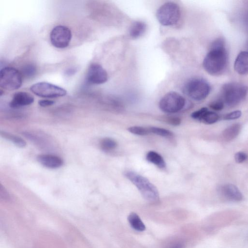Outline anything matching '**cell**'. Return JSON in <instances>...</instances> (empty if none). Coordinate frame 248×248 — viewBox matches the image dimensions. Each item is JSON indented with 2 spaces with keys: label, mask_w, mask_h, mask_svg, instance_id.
<instances>
[{
  "label": "cell",
  "mask_w": 248,
  "mask_h": 248,
  "mask_svg": "<svg viewBox=\"0 0 248 248\" xmlns=\"http://www.w3.org/2000/svg\"><path fill=\"white\" fill-rule=\"evenodd\" d=\"M228 58L224 40L217 39L212 43L210 51L205 57L203 66L211 75H221L227 67Z\"/></svg>",
  "instance_id": "obj_1"
},
{
  "label": "cell",
  "mask_w": 248,
  "mask_h": 248,
  "mask_svg": "<svg viewBox=\"0 0 248 248\" xmlns=\"http://www.w3.org/2000/svg\"><path fill=\"white\" fill-rule=\"evenodd\" d=\"M124 176L137 187L145 200L150 202H156L159 200L156 187L146 178L131 171L125 172Z\"/></svg>",
  "instance_id": "obj_2"
},
{
  "label": "cell",
  "mask_w": 248,
  "mask_h": 248,
  "mask_svg": "<svg viewBox=\"0 0 248 248\" xmlns=\"http://www.w3.org/2000/svg\"><path fill=\"white\" fill-rule=\"evenodd\" d=\"M248 88L246 85L235 82L225 84L221 89V99L227 106L234 107L246 97Z\"/></svg>",
  "instance_id": "obj_3"
},
{
  "label": "cell",
  "mask_w": 248,
  "mask_h": 248,
  "mask_svg": "<svg viewBox=\"0 0 248 248\" xmlns=\"http://www.w3.org/2000/svg\"><path fill=\"white\" fill-rule=\"evenodd\" d=\"M184 92L196 101L204 99L209 94L211 88L208 82L202 78H193L185 85Z\"/></svg>",
  "instance_id": "obj_4"
},
{
  "label": "cell",
  "mask_w": 248,
  "mask_h": 248,
  "mask_svg": "<svg viewBox=\"0 0 248 248\" xmlns=\"http://www.w3.org/2000/svg\"><path fill=\"white\" fill-rule=\"evenodd\" d=\"M156 16L159 22L163 26L175 25L180 19V7L173 2H166L158 8Z\"/></svg>",
  "instance_id": "obj_5"
},
{
  "label": "cell",
  "mask_w": 248,
  "mask_h": 248,
  "mask_svg": "<svg viewBox=\"0 0 248 248\" xmlns=\"http://www.w3.org/2000/svg\"><path fill=\"white\" fill-rule=\"evenodd\" d=\"M22 83L21 73L13 67H5L0 70V86L2 88L12 91L19 88Z\"/></svg>",
  "instance_id": "obj_6"
},
{
  "label": "cell",
  "mask_w": 248,
  "mask_h": 248,
  "mask_svg": "<svg viewBox=\"0 0 248 248\" xmlns=\"http://www.w3.org/2000/svg\"><path fill=\"white\" fill-rule=\"evenodd\" d=\"M186 104L185 98L175 92H170L160 99L159 107L163 112L174 113L182 109Z\"/></svg>",
  "instance_id": "obj_7"
},
{
  "label": "cell",
  "mask_w": 248,
  "mask_h": 248,
  "mask_svg": "<svg viewBox=\"0 0 248 248\" xmlns=\"http://www.w3.org/2000/svg\"><path fill=\"white\" fill-rule=\"evenodd\" d=\"M30 89L36 95L44 98H57L67 94V91L63 88L46 82L35 83Z\"/></svg>",
  "instance_id": "obj_8"
},
{
  "label": "cell",
  "mask_w": 248,
  "mask_h": 248,
  "mask_svg": "<svg viewBox=\"0 0 248 248\" xmlns=\"http://www.w3.org/2000/svg\"><path fill=\"white\" fill-rule=\"evenodd\" d=\"M72 38L71 30L66 26L58 25L53 28L50 33L52 45L58 48L68 46Z\"/></svg>",
  "instance_id": "obj_9"
},
{
  "label": "cell",
  "mask_w": 248,
  "mask_h": 248,
  "mask_svg": "<svg viewBox=\"0 0 248 248\" xmlns=\"http://www.w3.org/2000/svg\"><path fill=\"white\" fill-rule=\"evenodd\" d=\"M108 76L103 67L97 63H93L89 67L86 80L91 84H101L107 82Z\"/></svg>",
  "instance_id": "obj_10"
},
{
  "label": "cell",
  "mask_w": 248,
  "mask_h": 248,
  "mask_svg": "<svg viewBox=\"0 0 248 248\" xmlns=\"http://www.w3.org/2000/svg\"><path fill=\"white\" fill-rule=\"evenodd\" d=\"M219 192L222 197L230 201L239 202L243 198L241 191L233 184H228L221 186Z\"/></svg>",
  "instance_id": "obj_11"
},
{
  "label": "cell",
  "mask_w": 248,
  "mask_h": 248,
  "mask_svg": "<svg viewBox=\"0 0 248 248\" xmlns=\"http://www.w3.org/2000/svg\"><path fill=\"white\" fill-rule=\"evenodd\" d=\"M33 101V97L28 93L18 92L14 94L9 106L12 108H19L31 105Z\"/></svg>",
  "instance_id": "obj_12"
},
{
  "label": "cell",
  "mask_w": 248,
  "mask_h": 248,
  "mask_svg": "<svg viewBox=\"0 0 248 248\" xmlns=\"http://www.w3.org/2000/svg\"><path fill=\"white\" fill-rule=\"evenodd\" d=\"M37 159L43 166L49 169L58 168L63 164V160L61 158L50 154L39 155Z\"/></svg>",
  "instance_id": "obj_13"
},
{
  "label": "cell",
  "mask_w": 248,
  "mask_h": 248,
  "mask_svg": "<svg viewBox=\"0 0 248 248\" xmlns=\"http://www.w3.org/2000/svg\"><path fill=\"white\" fill-rule=\"evenodd\" d=\"M234 68L240 75L248 74V51H242L238 55L234 62Z\"/></svg>",
  "instance_id": "obj_14"
},
{
  "label": "cell",
  "mask_w": 248,
  "mask_h": 248,
  "mask_svg": "<svg viewBox=\"0 0 248 248\" xmlns=\"http://www.w3.org/2000/svg\"><path fill=\"white\" fill-rule=\"evenodd\" d=\"M146 29V24L140 21L134 22L129 29V35L133 39H137L140 37L145 31Z\"/></svg>",
  "instance_id": "obj_15"
},
{
  "label": "cell",
  "mask_w": 248,
  "mask_h": 248,
  "mask_svg": "<svg viewBox=\"0 0 248 248\" xmlns=\"http://www.w3.org/2000/svg\"><path fill=\"white\" fill-rule=\"evenodd\" d=\"M146 160L156 166L160 169H164L166 164L163 157L155 151H149L146 155Z\"/></svg>",
  "instance_id": "obj_16"
},
{
  "label": "cell",
  "mask_w": 248,
  "mask_h": 248,
  "mask_svg": "<svg viewBox=\"0 0 248 248\" xmlns=\"http://www.w3.org/2000/svg\"><path fill=\"white\" fill-rule=\"evenodd\" d=\"M241 130V125L239 124H233L226 128L223 132L222 135L226 141H230L235 138Z\"/></svg>",
  "instance_id": "obj_17"
},
{
  "label": "cell",
  "mask_w": 248,
  "mask_h": 248,
  "mask_svg": "<svg viewBox=\"0 0 248 248\" xmlns=\"http://www.w3.org/2000/svg\"><path fill=\"white\" fill-rule=\"evenodd\" d=\"M131 227L136 231L142 232L145 230V226L139 216L135 213H131L127 218Z\"/></svg>",
  "instance_id": "obj_18"
},
{
  "label": "cell",
  "mask_w": 248,
  "mask_h": 248,
  "mask_svg": "<svg viewBox=\"0 0 248 248\" xmlns=\"http://www.w3.org/2000/svg\"><path fill=\"white\" fill-rule=\"evenodd\" d=\"M0 135L2 137L13 142L18 147L24 148L26 145L25 141L16 135L2 131L0 132Z\"/></svg>",
  "instance_id": "obj_19"
},
{
  "label": "cell",
  "mask_w": 248,
  "mask_h": 248,
  "mask_svg": "<svg viewBox=\"0 0 248 248\" xmlns=\"http://www.w3.org/2000/svg\"><path fill=\"white\" fill-rule=\"evenodd\" d=\"M219 118L218 115L213 111H206L202 115L200 121L208 124L217 122Z\"/></svg>",
  "instance_id": "obj_20"
},
{
  "label": "cell",
  "mask_w": 248,
  "mask_h": 248,
  "mask_svg": "<svg viewBox=\"0 0 248 248\" xmlns=\"http://www.w3.org/2000/svg\"><path fill=\"white\" fill-rule=\"evenodd\" d=\"M100 146L103 150L109 151L117 147V143L113 139L105 138L101 140Z\"/></svg>",
  "instance_id": "obj_21"
},
{
  "label": "cell",
  "mask_w": 248,
  "mask_h": 248,
  "mask_svg": "<svg viewBox=\"0 0 248 248\" xmlns=\"http://www.w3.org/2000/svg\"><path fill=\"white\" fill-rule=\"evenodd\" d=\"M150 133H153L163 137H170L173 136V133L170 130L157 127H149Z\"/></svg>",
  "instance_id": "obj_22"
},
{
  "label": "cell",
  "mask_w": 248,
  "mask_h": 248,
  "mask_svg": "<svg viewBox=\"0 0 248 248\" xmlns=\"http://www.w3.org/2000/svg\"><path fill=\"white\" fill-rule=\"evenodd\" d=\"M128 130L132 134L140 136H145L150 133L149 127L140 126L130 127L128 128Z\"/></svg>",
  "instance_id": "obj_23"
},
{
  "label": "cell",
  "mask_w": 248,
  "mask_h": 248,
  "mask_svg": "<svg viewBox=\"0 0 248 248\" xmlns=\"http://www.w3.org/2000/svg\"><path fill=\"white\" fill-rule=\"evenodd\" d=\"M36 67L31 64L24 66L22 69V74L26 77H31L36 73Z\"/></svg>",
  "instance_id": "obj_24"
},
{
  "label": "cell",
  "mask_w": 248,
  "mask_h": 248,
  "mask_svg": "<svg viewBox=\"0 0 248 248\" xmlns=\"http://www.w3.org/2000/svg\"><path fill=\"white\" fill-rule=\"evenodd\" d=\"M224 106V103L221 99H217L210 103L209 107L215 110H220L222 109Z\"/></svg>",
  "instance_id": "obj_25"
},
{
  "label": "cell",
  "mask_w": 248,
  "mask_h": 248,
  "mask_svg": "<svg viewBox=\"0 0 248 248\" xmlns=\"http://www.w3.org/2000/svg\"><path fill=\"white\" fill-rule=\"evenodd\" d=\"M242 112L240 110H235L225 114L223 119L226 120H235L241 117Z\"/></svg>",
  "instance_id": "obj_26"
},
{
  "label": "cell",
  "mask_w": 248,
  "mask_h": 248,
  "mask_svg": "<svg viewBox=\"0 0 248 248\" xmlns=\"http://www.w3.org/2000/svg\"><path fill=\"white\" fill-rule=\"evenodd\" d=\"M164 119V121L172 125L177 126L181 124V119L177 117L169 116Z\"/></svg>",
  "instance_id": "obj_27"
},
{
  "label": "cell",
  "mask_w": 248,
  "mask_h": 248,
  "mask_svg": "<svg viewBox=\"0 0 248 248\" xmlns=\"http://www.w3.org/2000/svg\"><path fill=\"white\" fill-rule=\"evenodd\" d=\"M248 155L244 152L240 151L234 155L235 161L238 163H241L245 161L248 158Z\"/></svg>",
  "instance_id": "obj_28"
},
{
  "label": "cell",
  "mask_w": 248,
  "mask_h": 248,
  "mask_svg": "<svg viewBox=\"0 0 248 248\" xmlns=\"http://www.w3.org/2000/svg\"><path fill=\"white\" fill-rule=\"evenodd\" d=\"M208 110V109L207 108H202L191 113V117L194 119L200 121L204 113Z\"/></svg>",
  "instance_id": "obj_29"
},
{
  "label": "cell",
  "mask_w": 248,
  "mask_h": 248,
  "mask_svg": "<svg viewBox=\"0 0 248 248\" xmlns=\"http://www.w3.org/2000/svg\"><path fill=\"white\" fill-rule=\"evenodd\" d=\"M54 103L55 102L54 101L47 99L41 100L38 102L39 105L42 107L50 106Z\"/></svg>",
  "instance_id": "obj_30"
},
{
  "label": "cell",
  "mask_w": 248,
  "mask_h": 248,
  "mask_svg": "<svg viewBox=\"0 0 248 248\" xmlns=\"http://www.w3.org/2000/svg\"><path fill=\"white\" fill-rule=\"evenodd\" d=\"M0 196L1 197H3V198H8L9 195L8 193L7 192L6 190L4 188V187H3L2 185H0Z\"/></svg>",
  "instance_id": "obj_31"
},
{
  "label": "cell",
  "mask_w": 248,
  "mask_h": 248,
  "mask_svg": "<svg viewBox=\"0 0 248 248\" xmlns=\"http://www.w3.org/2000/svg\"><path fill=\"white\" fill-rule=\"evenodd\" d=\"M168 248H184V245L182 242H177L170 245Z\"/></svg>",
  "instance_id": "obj_32"
}]
</instances>
